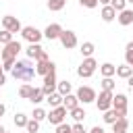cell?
<instances>
[{"mask_svg": "<svg viewBox=\"0 0 133 133\" xmlns=\"http://www.w3.org/2000/svg\"><path fill=\"white\" fill-rule=\"evenodd\" d=\"M116 75H118V77H123V79H129V77L133 75V66H129V64L125 62V64L116 66Z\"/></svg>", "mask_w": 133, "mask_h": 133, "instance_id": "44dd1931", "label": "cell"}, {"mask_svg": "<svg viewBox=\"0 0 133 133\" xmlns=\"http://www.w3.org/2000/svg\"><path fill=\"white\" fill-rule=\"evenodd\" d=\"M79 4L85 6V8H96L98 6V0H79Z\"/></svg>", "mask_w": 133, "mask_h": 133, "instance_id": "d590c367", "label": "cell"}, {"mask_svg": "<svg viewBox=\"0 0 133 133\" xmlns=\"http://www.w3.org/2000/svg\"><path fill=\"white\" fill-rule=\"evenodd\" d=\"M46 100H48V104H50L52 108H56V106H62V100H64V96H62V94H58V91H54V94L46 96Z\"/></svg>", "mask_w": 133, "mask_h": 133, "instance_id": "d6986e66", "label": "cell"}, {"mask_svg": "<svg viewBox=\"0 0 133 133\" xmlns=\"http://www.w3.org/2000/svg\"><path fill=\"white\" fill-rule=\"evenodd\" d=\"M102 89H106V91H112V89H114L112 77H104V79H102Z\"/></svg>", "mask_w": 133, "mask_h": 133, "instance_id": "836d02e7", "label": "cell"}, {"mask_svg": "<svg viewBox=\"0 0 133 133\" xmlns=\"http://www.w3.org/2000/svg\"><path fill=\"white\" fill-rule=\"evenodd\" d=\"M56 89H58V94H62V96H66V94H71V89H73V85L64 79V81H60L58 85H56Z\"/></svg>", "mask_w": 133, "mask_h": 133, "instance_id": "d4e9b609", "label": "cell"}, {"mask_svg": "<svg viewBox=\"0 0 133 133\" xmlns=\"http://www.w3.org/2000/svg\"><path fill=\"white\" fill-rule=\"evenodd\" d=\"M110 6H112L114 10H118V12H121V10H125V8H127V0H110Z\"/></svg>", "mask_w": 133, "mask_h": 133, "instance_id": "d6a6232c", "label": "cell"}, {"mask_svg": "<svg viewBox=\"0 0 133 133\" xmlns=\"http://www.w3.org/2000/svg\"><path fill=\"white\" fill-rule=\"evenodd\" d=\"M56 73H48V75H44V85H42V91L46 94V96H50V94H54V89H56Z\"/></svg>", "mask_w": 133, "mask_h": 133, "instance_id": "30bf717a", "label": "cell"}, {"mask_svg": "<svg viewBox=\"0 0 133 133\" xmlns=\"http://www.w3.org/2000/svg\"><path fill=\"white\" fill-rule=\"evenodd\" d=\"M77 98H79V102H83V104H89V102H96V91L91 89V87H87V85H81L79 89H77Z\"/></svg>", "mask_w": 133, "mask_h": 133, "instance_id": "ba28073f", "label": "cell"}, {"mask_svg": "<svg viewBox=\"0 0 133 133\" xmlns=\"http://www.w3.org/2000/svg\"><path fill=\"white\" fill-rule=\"evenodd\" d=\"M0 56H2V48H0Z\"/></svg>", "mask_w": 133, "mask_h": 133, "instance_id": "f6af8a7d", "label": "cell"}, {"mask_svg": "<svg viewBox=\"0 0 133 133\" xmlns=\"http://www.w3.org/2000/svg\"><path fill=\"white\" fill-rule=\"evenodd\" d=\"M21 35H23V39H27L29 44H39V39H42V31H37L35 27H31V25H27V27H23L21 29Z\"/></svg>", "mask_w": 133, "mask_h": 133, "instance_id": "5b68a950", "label": "cell"}, {"mask_svg": "<svg viewBox=\"0 0 133 133\" xmlns=\"http://www.w3.org/2000/svg\"><path fill=\"white\" fill-rule=\"evenodd\" d=\"M33 118L42 123L44 118H48V114H46V110H42V108H35V110H33Z\"/></svg>", "mask_w": 133, "mask_h": 133, "instance_id": "e575fe53", "label": "cell"}, {"mask_svg": "<svg viewBox=\"0 0 133 133\" xmlns=\"http://www.w3.org/2000/svg\"><path fill=\"white\" fill-rule=\"evenodd\" d=\"M121 116H125V114H121V112H118V110H114V108H108V110L104 112V123L112 125V123H116Z\"/></svg>", "mask_w": 133, "mask_h": 133, "instance_id": "2e32d148", "label": "cell"}, {"mask_svg": "<svg viewBox=\"0 0 133 133\" xmlns=\"http://www.w3.org/2000/svg\"><path fill=\"white\" fill-rule=\"evenodd\" d=\"M25 52H27V56H29L31 60H37V62H39V60H48V54L44 52V48H42L39 44H29V48H27Z\"/></svg>", "mask_w": 133, "mask_h": 133, "instance_id": "8992f818", "label": "cell"}, {"mask_svg": "<svg viewBox=\"0 0 133 133\" xmlns=\"http://www.w3.org/2000/svg\"><path fill=\"white\" fill-rule=\"evenodd\" d=\"M56 71V66H54V62L52 60H39L37 64H35V73L37 75H48V73H54Z\"/></svg>", "mask_w": 133, "mask_h": 133, "instance_id": "4fadbf2b", "label": "cell"}, {"mask_svg": "<svg viewBox=\"0 0 133 133\" xmlns=\"http://www.w3.org/2000/svg\"><path fill=\"white\" fill-rule=\"evenodd\" d=\"M127 2H131V4H133V0H127Z\"/></svg>", "mask_w": 133, "mask_h": 133, "instance_id": "bcb514c9", "label": "cell"}, {"mask_svg": "<svg viewBox=\"0 0 133 133\" xmlns=\"http://www.w3.org/2000/svg\"><path fill=\"white\" fill-rule=\"evenodd\" d=\"M58 39H60L62 48H66V50H71V48L77 46V35H75L73 31H69V29H62V33H60Z\"/></svg>", "mask_w": 133, "mask_h": 133, "instance_id": "9c48e42d", "label": "cell"}, {"mask_svg": "<svg viewBox=\"0 0 133 133\" xmlns=\"http://www.w3.org/2000/svg\"><path fill=\"white\" fill-rule=\"evenodd\" d=\"M73 133H87V131L83 129V125H81V123H75V125H73Z\"/></svg>", "mask_w": 133, "mask_h": 133, "instance_id": "8d00e7d4", "label": "cell"}, {"mask_svg": "<svg viewBox=\"0 0 133 133\" xmlns=\"http://www.w3.org/2000/svg\"><path fill=\"white\" fill-rule=\"evenodd\" d=\"M10 73H12V77L19 79V81H31L33 75H37V73H35V66H33L31 60H27V58H25V60H17Z\"/></svg>", "mask_w": 133, "mask_h": 133, "instance_id": "7a4b0ae2", "label": "cell"}, {"mask_svg": "<svg viewBox=\"0 0 133 133\" xmlns=\"http://www.w3.org/2000/svg\"><path fill=\"white\" fill-rule=\"evenodd\" d=\"M8 42H12V31L2 29L0 31V44H8Z\"/></svg>", "mask_w": 133, "mask_h": 133, "instance_id": "1f68e13d", "label": "cell"}, {"mask_svg": "<svg viewBox=\"0 0 133 133\" xmlns=\"http://www.w3.org/2000/svg\"><path fill=\"white\" fill-rule=\"evenodd\" d=\"M127 129H129V121L125 116H121L116 123H112V133H127Z\"/></svg>", "mask_w": 133, "mask_h": 133, "instance_id": "e0dca14e", "label": "cell"}, {"mask_svg": "<svg viewBox=\"0 0 133 133\" xmlns=\"http://www.w3.org/2000/svg\"><path fill=\"white\" fill-rule=\"evenodd\" d=\"M69 112H71V116L75 118V123H81V121L85 118V110H83V108H79V106H77V108H73V110H69Z\"/></svg>", "mask_w": 133, "mask_h": 133, "instance_id": "484cf974", "label": "cell"}, {"mask_svg": "<svg viewBox=\"0 0 133 133\" xmlns=\"http://www.w3.org/2000/svg\"><path fill=\"white\" fill-rule=\"evenodd\" d=\"M0 133H6V129H4V127H2V125H0Z\"/></svg>", "mask_w": 133, "mask_h": 133, "instance_id": "7bdbcfd3", "label": "cell"}, {"mask_svg": "<svg viewBox=\"0 0 133 133\" xmlns=\"http://www.w3.org/2000/svg\"><path fill=\"white\" fill-rule=\"evenodd\" d=\"M6 133H8V131H6Z\"/></svg>", "mask_w": 133, "mask_h": 133, "instance_id": "7dc6e473", "label": "cell"}, {"mask_svg": "<svg viewBox=\"0 0 133 133\" xmlns=\"http://www.w3.org/2000/svg\"><path fill=\"white\" fill-rule=\"evenodd\" d=\"M27 121H29V118H27L23 112L15 114V125H17V127H27Z\"/></svg>", "mask_w": 133, "mask_h": 133, "instance_id": "f546056e", "label": "cell"}, {"mask_svg": "<svg viewBox=\"0 0 133 133\" xmlns=\"http://www.w3.org/2000/svg\"><path fill=\"white\" fill-rule=\"evenodd\" d=\"M62 104H64V108H66V110L77 108V106H79V98H77V94H75V96H73V94H66V96H64V100H62Z\"/></svg>", "mask_w": 133, "mask_h": 133, "instance_id": "ac0fdd59", "label": "cell"}, {"mask_svg": "<svg viewBox=\"0 0 133 133\" xmlns=\"http://www.w3.org/2000/svg\"><path fill=\"white\" fill-rule=\"evenodd\" d=\"M114 17H116V10H114L110 4H106V6L102 8V19H104L106 23H110V21H114Z\"/></svg>", "mask_w": 133, "mask_h": 133, "instance_id": "ffe728a7", "label": "cell"}, {"mask_svg": "<svg viewBox=\"0 0 133 133\" xmlns=\"http://www.w3.org/2000/svg\"><path fill=\"white\" fill-rule=\"evenodd\" d=\"M60 33H62V27H60L58 23H50V25L46 27V31H44V37L52 42V39H58Z\"/></svg>", "mask_w": 133, "mask_h": 133, "instance_id": "7c38bea8", "label": "cell"}, {"mask_svg": "<svg viewBox=\"0 0 133 133\" xmlns=\"http://www.w3.org/2000/svg\"><path fill=\"white\" fill-rule=\"evenodd\" d=\"M4 112H6V108H4V104H0V116H2Z\"/></svg>", "mask_w": 133, "mask_h": 133, "instance_id": "60d3db41", "label": "cell"}, {"mask_svg": "<svg viewBox=\"0 0 133 133\" xmlns=\"http://www.w3.org/2000/svg\"><path fill=\"white\" fill-rule=\"evenodd\" d=\"M89 133H104V129H102V127H94Z\"/></svg>", "mask_w": 133, "mask_h": 133, "instance_id": "74e56055", "label": "cell"}, {"mask_svg": "<svg viewBox=\"0 0 133 133\" xmlns=\"http://www.w3.org/2000/svg\"><path fill=\"white\" fill-rule=\"evenodd\" d=\"M125 60H127L129 66H133V42H129L127 48H125Z\"/></svg>", "mask_w": 133, "mask_h": 133, "instance_id": "83f0119b", "label": "cell"}, {"mask_svg": "<svg viewBox=\"0 0 133 133\" xmlns=\"http://www.w3.org/2000/svg\"><path fill=\"white\" fill-rule=\"evenodd\" d=\"M127 83H129V87H131V89H133V75H131V77H129V79H127Z\"/></svg>", "mask_w": 133, "mask_h": 133, "instance_id": "ab89813d", "label": "cell"}, {"mask_svg": "<svg viewBox=\"0 0 133 133\" xmlns=\"http://www.w3.org/2000/svg\"><path fill=\"white\" fill-rule=\"evenodd\" d=\"M2 27L8 29V31H12V33H19V31L23 29L21 23H19V19H17V17H10V15L2 17Z\"/></svg>", "mask_w": 133, "mask_h": 133, "instance_id": "8fae6325", "label": "cell"}, {"mask_svg": "<svg viewBox=\"0 0 133 133\" xmlns=\"http://www.w3.org/2000/svg\"><path fill=\"white\" fill-rule=\"evenodd\" d=\"M96 66H98L96 58L87 56V58H85V60H83V62L79 64V69H77V75H79V77H83V79H87V77H91V75H94Z\"/></svg>", "mask_w": 133, "mask_h": 133, "instance_id": "3957f363", "label": "cell"}, {"mask_svg": "<svg viewBox=\"0 0 133 133\" xmlns=\"http://www.w3.org/2000/svg\"><path fill=\"white\" fill-rule=\"evenodd\" d=\"M25 129H27L29 133H37V129H39V121H35V118H29Z\"/></svg>", "mask_w": 133, "mask_h": 133, "instance_id": "4dcf8cb0", "label": "cell"}, {"mask_svg": "<svg viewBox=\"0 0 133 133\" xmlns=\"http://www.w3.org/2000/svg\"><path fill=\"white\" fill-rule=\"evenodd\" d=\"M98 2H100V4H104V6H106V4H110V0H98Z\"/></svg>", "mask_w": 133, "mask_h": 133, "instance_id": "b9f144b4", "label": "cell"}, {"mask_svg": "<svg viewBox=\"0 0 133 133\" xmlns=\"http://www.w3.org/2000/svg\"><path fill=\"white\" fill-rule=\"evenodd\" d=\"M64 4H66V0H48V8L50 10H62L64 8Z\"/></svg>", "mask_w": 133, "mask_h": 133, "instance_id": "4316f807", "label": "cell"}, {"mask_svg": "<svg viewBox=\"0 0 133 133\" xmlns=\"http://www.w3.org/2000/svg\"><path fill=\"white\" fill-rule=\"evenodd\" d=\"M31 94H33V85H21V89H19V96H21V98L29 100Z\"/></svg>", "mask_w": 133, "mask_h": 133, "instance_id": "f1b7e54d", "label": "cell"}, {"mask_svg": "<svg viewBox=\"0 0 133 133\" xmlns=\"http://www.w3.org/2000/svg\"><path fill=\"white\" fill-rule=\"evenodd\" d=\"M118 23L123 25V27H127V25H131L133 23V10H129V8H125V10H121L118 12Z\"/></svg>", "mask_w": 133, "mask_h": 133, "instance_id": "9a60e30c", "label": "cell"}, {"mask_svg": "<svg viewBox=\"0 0 133 133\" xmlns=\"http://www.w3.org/2000/svg\"><path fill=\"white\" fill-rule=\"evenodd\" d=\"M66 108H64V104L62 106H56V108H52L50 110V114H48V121L52 123V125H60V123H64V116H66Z\"/></svg>", "mask_w": 133, "mask_h": 133, "instance_id": "52a82bcc", "label": "cell"}, {"mask_svg": "<svg viewBox=\"0 0 133 133\" xmlns=\"http://www.w3.org/2000/svg\"><path fill=\"white\" fill-rule=\"evenodd\" d=\"M19 52H21V44H19V42L12 39V42L4 44V48H2V69H4V71H12Z\"/></svg>", "mask_w": 133, "mask_h": 133, "instance_id": "6da1fadb", "label": "cell"}, {"mask_svg": "<svg viewBox=\"0 0 133 133\" xmlns=\"http://www.w3.org/2000/svg\"><path fill=\"white\" fill-rule=\"evenodd\" d=\"M4 81H6V77H4V71L0 73V85H4Z\"/></svg>", "mask_w": 133, "mask_h": 133, "instance_id": "f35d334b", "label": "cell"}, {"mask_svg": "<svg viewBox=\"0 0 133 133\" xmlns=\"http://www.w3.org/2000/svg\"><path fill=\"white\" fill-rule=\"evenodd\" d=\"M94 50H96V46H94L91 42H83V44H81V54H83L85 58H87V56H91V54H94Z\"/></svg>", "mask_w": 133, "mask_h": 133, "instance_id": "cb8c5ba5", "label": "cell"}, {"mask_svg": "<svg viewBox=\"0 0 133 133\" xmlns=\"http://www.w3.org/2000/svg\"><path fill=\"white\" fill-rule=\"evenodd\" d=\"M112 98H114V94H112V91L102 89V91H100V96L96 98V106H98V110L106 112L108 108H112Z\"/></svg>", "mask_w": 133, "mask_h": 133, "instance_id": "277c9868", "label": "cell"}, {"mask_svg": "<svg viewBox=\"0 0 133 133\" xmlns=\"http://www.w3.org/2000/svg\"><path fill=\"white\" fill-rule=\"evenodd\" d=\"M44 98H46V94L42 91V87H33V94H31V98H29V100H31L33 104H39Z\"/></svg>", "mask_w": 133, "mask_h": 133, "instance_id": "603a6c76", "label": "cell"}, {"mask_svg": "<svg viewBox=\"0 0 133 133\" xmlns=\"http://www.w3.org/2000/svg\"><path fill=\"white\" fill-rule=\"evenodd\" d=\"M112 108L118 110L121 114H127V96L125 94H116L112 98Z\"/></svg>", "mask_w": 133, "mask_h": 133, "instance_id": "5bb4252c", "label": "cell"}, {"mask_svg": "<svg viewBox=\"0 0 133 133\" xmlns=\"http://www.w3.org/2000/svg\"><path fill=\"white\" fill-rule=\"evenodd\" d=\"M2 71H4V69H2V66H0V73H2Z\"/></svg>", "mask_w": 133, "mask_h": 133, "instance_id": "ee69618b", "label": "cell"}, {"mask_svg": "<svg viewBox=\"0 0 133 133\" xmlns=\"http://www.w3.org/2000/svg\"><path fill=\"white\" fill-rule=\"evenodd\" d=\"M100 71H102L104 77H112V75H116V66L110 64V62H104V64L100 66Z\"/></svg>", "mask_w": 133, "mask_h": 133, "instance_id": "7402d4cb", "label": "cell"}]
</instances>
